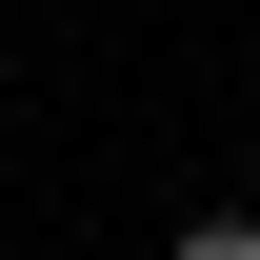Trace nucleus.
<instances>
[{
  "instance_id": "f257e3e1",
  "label": "nucleus",
  "mask_w": 260,
  "mask_h": 260,
  "mask_svg": "<svg viewBox=\"0 0 260 260\" xmlns=\"http://www.w3.org/2000/svg\"><path fill=\"white\" fill-rule=\"evenodd\" d=\"M180 260H260V220H180Z\"/></svg>"
}]
</instances>
